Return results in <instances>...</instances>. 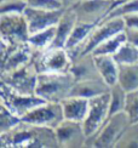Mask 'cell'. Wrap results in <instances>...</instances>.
I'll use <instances>...</instances> for the list:
<instances>
[{"instance_id": "cell-1", "label": "cell", "mask_w": 138, "mask_h": 148, "mask_svg": "<svg viewBox=\"0 0 138 148\" xmlns=\"http://www.w3.org/2000/svg\"><path fill=\"white\" fill-rule=\"evenodd\" d=\"M0 146L6 147H58L55 129L21 121L5 134H0Z\"/></svg>"}, {"instance_id": "cell-2", "label": "cell", "mask_w": 138, "mask_h": 148, "mask_svg": "<svg viewBox=\"0 0 138 148\" xmlns=\"http://www.w3.org/2000/svg\"><path fill=\"white\" fill-rule=\"evenodd\" d=\"M75 79L70 72L39 73L35 95L46 102H62L70 95Z\"/></svg>"}, {"instance_id": "cell-3", "label": "cell", "mask_w": 138, "mask_h": 148, "mask_svg": "<svg viewBox=\"0 0 138 148\" xmlns=\"http://www.w3.org/2000/svg\"><path fill=\"white\" fill-rule=\"evenodd\" d=\"M110 92V91H109ZM109 92L99 96H95L89 100V109L83 121L84 130L86 134V147H91L93 138L96 137L98 131L105 124L109 118Z\"/></svg>"}, {"instance_id": "cell-4", "label": "cell", "mask_w": 138, "mask_h": 148, "mask_svg": "<svg viewBox=\"0 0 138 148\" xmlns=\"http://www.w3.org/2000/svg\"><path fill=\"white\" fill-rule=\"evenodd\" d=\"M29 27L23 12L0 14V38L11 47L28 42Z\"/></svg>"}, {"instance_id": "cell-5", "label": "cell", "mask_w": 138, "mask_h": 148, "mask_svg": "<svg viewBox=\"0 0 138 148\" xmlns=\"http://www.w3.org/2000/svg\"><path fill=\"white\" fill-rule=\"evenodd\" d=\"M32 62L39 73H66L72 66V58L66 47H49L35 51Z\"/></svg>"}, {"instance_id": "cell-6", "label": "cell", "mask_w": 138, "mask_h": 148, "mask_svg": "<svg viewBox=\"0 0 138 148\" xmlns=\"http://www.w3.org/2000/svg\"><path fill=\"white\" fill-rule=\"evenodd\" d=\"M0 103L11 110L14 114L18 115L20 118H23L27 113H29L32 109L38 107L39 104L46 102L41 97L36 95H24L21 92H17L16 90L11 89L9 85L1 83V89H0Z\"/></svg>"}, {"instance_id": "cell-7", "label": "cell", "mask_w": 138, "mask_h": 148, "mask_svg": "<svg viewBox=\"0 0 138 148\" xmlns=\"http://www.w3.org/2000/svg\"><path fill=\"white\" fill-rule=\"evenodd\" d=\"M39 72L33 62L8 73H1V83L24 95H35L36 80Z\"/></svg>"}, {"instance_id": "cell-8", "label": "cell", "mask_w": 138, "mask_h": 148, "mask_svg": "<svg viewBox=\"0 0 138 148\" xmlns=\"http://www.w3.org/2000/svg\"><path fill=\"white\" fill-rule=\"evenodd\" d=\"M130 124H132L126 112L110 115L102 129L93 138L91 147H115V143Z\"/></svg>"}, {"instance_id": "cell-9", "label": "cell", "mask_w": 138, "mask_h": 148, "mask_svg": "<svg viewBox=\"0 0 138 148\" xmlns=\"http://www.w3.org/2000/svg\"><path fill=\"white\" fill-rule=\"evenodd\" d=\"M23 121L34 125L56 129L64 120L61 102H44L22 118Z\"/></svg>"}, {"instance_id": "cell-10", "label": "cell", "mask_w": 138, "mask_h": 148, "mask_svg": "<svg viewBox=\"0 0 138 148\" xmlns=\"http://www.w3.org/2000/svg\"><path fill=\"white\" fill-rule=\"evenodd\" d=\"M125 28H126V24H125L124 17L104 18L103 21L96 24V27L93 28L91 34L89 35L83 55L91 53L101 42L122 32V30H125Z\"/></svg>"}, {"instance_id": "cell-11", "label": "cell", "mask_w": 138, "mask_h": 148, "mask_svg": "<svg viewBox=\"0 0 138 148\" xmlns=\"http://www.w3.org/2000/svg\"><path fill=\"white\" fill-rule=\"evenodd\" d=\"M114 0H81L73 8L79 22L97 24L108 16Z\"/></svg>"}, {"instance_id": "cell-12", "label": "cell", "mask_w": 138, "mask_h": 148, "mask_svg": "<svg viewBox=\"0 0 138 148\" xmlns=\"http://www.w3.org/2000/svg\"><path fill=\"white\" fill-rule=\"evenodd\" d=\"M55 134L58 142V147H86L87 137L83 123L80 121L64 119L55 129Z\"/></svg>"}, {"instance_id": "cell-13", "label": "cell", "mask_w": 138, "mask_h": 148, "mask_svg": "<svg viewBox=\"0 0 138 148\" xmlns=\"http://www.w3.org/2000/svg\"><path fill=\"white\" fill-rule=\"evenodd\" d=\"M64 10L66 9L42 10V9H34L30 8V6H27L23 14L28 22L29 34H34L38 32H41L44 29L56 26L61 20Z\"/></svg>"}, {"instance_id": "cell-14", "label": "cell", "mask_w": 138, "mask_h": 148, "mask_svg": "<svg viewBox=\"0 0 138 148\" xmlns=\"http://www.w3.org/2000/svg\"><path fill=\"white\" fill-rule=\"evenodd\" d=\"M34 49L28 42L14 47L5 56L1 57V73H8L18 69L32 62Z\"/></svg>"}, {"instance_id": "cell-15", "label": "cell", "mask_w": 138, "mask_h": 148, "mask_svg": "<svg viewBox=\"0 0 138 148\" xmlns=\"http://www.w3.org/2000/svg\"><path fill=\"white\" fill-rule=\"evenodd\" d=\"M69 72L73 74L75 82H81V80L93 78H102L97 69L95 56L92 53L81 55V56L73 60Z\"/></svg>"}, {"instance_id": "cell-16", "label": "cell", "mask_w": 138, "mask_h": 148, "mask_svg": "<svg viewBox=\"0 0 138 148\" xmlns=\"http://www.w3.org/2000/svg\"><path fill=\"white\" fill-rule=\"evenodd\" d=\"M111 86L108 85L103 78H93L86 79L81 82H75L69 96H78L84 98H92L95 96H99L110 91Z\"/></svg>"}, {"instance_id": "cell-17", "label": "cell", "mask_w": 138, "mask_h": 148, "mask_svg": "<svg viewBox=\"0 0 138 148\" xmlns=\"http://www.w3.org/2000/svg\"><path fill=\"white\" fill-rule=\"evenodd\" d=\"M78 22L77 12H75L74 8L66 9L63 15H62L61 20L56 24V35L52 47H64L66 42L70 35L73 28Z\"/></svg>"}, {"instance_id": "cell-18", "label": "cell", "mask_w": 138, "mask_h": 148, "mask_svg": "<svg viewBox=\"0 0 138 148\" xmlns=\"http://www.w3.org/2000/svg\"><path fill=\"white\" fill-rule=\"evenodd\" d=\"M63 109L64 119L80 121L83 123L87 109H89V98L78 97V96H68L61 102Z\"/></svg>"}, {"instance_id": "cell-19", "label": "cell", "mask_w": 138, "mask_h": 148, "mask_svg": "<svg viewBox=\"0 0 138 148\" xmlns=\"http://www.w3.org/2000/svg\"><path fill=\"white\" fill-rule=\"evenodd\" d=\"M95 62L99 74L107 84L110 86L118 84L119 64L113 55H97V56H95Z\"/></svg>"}, {"instance_id": "cell-20", "label": "cell", "mask_w": 138, "mask_h": 148, "mask_svg": "<svg viewBox=\"0 0 138 148\" xmlns=\"http://www.w3.org/2000/svg\"><path fill=\"white\" fill-rule=\"evenodd\" d=\"M118 84L126 91L138 89V63L135 64H119Z\"/></svg>"}, {"instance_id": "cell-21", "label": "cell", "mask_w": 138, "mask_h": 148, "mask_svg": "<svg viewBox=\"0 0 138 148\" xmlns=\"http://www.w3.org/2000/svg\"><path fill=\"white\" fill-rule=\"evenodd\" d=\"M56 35V26L50 27L47 29H44L41 32H38L34 34L29 35L28 44L32 46L35 51L46 50V49L51 47L55 40Z\"/></svg>"}, {"instance_id": "cell-22", "label": "cell", "mask_w": 138, "mask_h": 148, "mask_svg": "<svg viewBox=\"0 0 138 148\" xmlns=\"http://www.w3.org/2000/svg\"><path fill=\"white\" fill-rule=\"evenodd\" d=\"M125 41H126V34H125V30H122L116 35L101 42L91 53L95 56L97 55H114Z\"/></svg>"}, {"instance_id": "cell-23", "label": "cell", "mask_w": 138, "mask_h": 148, "mask_svg": "<svg viewBox=\"0 0 138 148\" xmlns=\"http://www.w3.org/2000/svg\"><path fill=\"white\" fill-rule=\"evenodd\" d=\"M113 56L118 64H135L138 63V49L131 42L125 41Z\"/></svg>"}, {"instance_id": "cell-24", "label": "cell", "mask_w": 138, "mask_h": 148, "mask_svg": "<svg viewBox=\"0 0 138 148\" xmlns=\"http://www.w3.org/2000/svg\"><path fill=\"white\" fill-rule=\"evenodd\" d=\"M126 94L119 84H115L114 86L110 88V101H109V116L115 114V113H120L124 112L125 109V101H126Z\"/></svg>"}, {"instance_id": "cell-25", "label": "cell", "mask_w": 138, "mask_h": 148, "mask_svg": "<svg viewBox=\"0 0 138 148\" xmlns=\"http://www.w3.org/2000/svg\"><path fill=\"white\" fill-rule=\"evenodd\" d=\"M22 121V118L14 114L6 108L4 104L0 103V134H5L14 129Z\"/></svg>"}, {"instance_id": "cell-26", "label": "cell", "mask_w": 138, "mask_h": 148, "mask_svg": "<svg viewBox=\"0 0 138 148\" xmlns=\"http://www.w3.org/2000/svg\"><path fill=\"white\" fill-rule=\"evenodd\" d=\"M132 124H138V89L126 94L125 109Z\"/></svg>"}, {"instance_id": "cell-27", "label": "cell", "mask_w": 138, "mask_h": 148, "mask_svg": "<svg viewBox=\"0 0 138 148\" xmlns=\"http://www.w3.org/2000/svg\"><path fill=\"white\" fill-rule=\"evenodd\" d=\"M115 147H138V124H130L118 140Z\"/></svg>"}, {"instance_id": "cell-28", "label": "cell", "mask_w": 138, "mask_h": 148, "mask_svg": "<svg viewBox=\"0 0 138 148\" xmlns=\"http://www.w3.org/2000/svg\"><path fill=\"white\" fill-rule=\"evenodd\" d=\"M27 6V0H0V14L24 12Z\"/></svg>"}, {"instance_id": "cell-29", "label": "cell", "mask_w": 138, "mask_h": 148, "mask_svg": "<svg viewBox=\"0 0 138 148\" xmlns=\"http://www.w3.org/2000/svg\"><path fill=\"white\" fill-rule=\"evenodd\" d=\"M27 4L30 8L42 9V10H59L64 9L61 0H27Z\"/></svg>"}, {"instance_id": "cell-30", "label": "cell", "mask_w": 138, "mask_h": 148, "mask_svg": "<svg viewBox=\"0 0 138 148\" xmlns=\"http://www.w3.org/2000/svg\"><path fill=\"white\" fill-rule=\"evenodd\" d=\"M125 34H126V41L131 42L138 49V29L133 28H125Z\"/></svg>"}, {"instance_id": "cell-31", "label": "cell", "mask_w": 138, "mask_h": 148, "mask_svg": "<svg viewBox=\"0 0 138 148\" xmlns=\"http://www.w3.org/2000/svg\"><path fill=\"white\" fill-rule=\"evenodd\" d=\"M124 20L127 28L138 29V12H133V14H128L124 16Z\"/></svg>"}, {"instance_id": "cell-32", "label": "cell", "mask_w": 138, "mask_h": 148, "mask_svg": "<svg viewBox=\"0 0 138 148\" xmlns=\"http://www.w3.org/2000/svg\"><path fill=\"white\" fill-rule=\"evenodd\" d=\"M62 4H63L64 9H69V8H73V6H75L79 1H81V0H61Z\"/></svg>"}, {"instance_id": "cell-33", "label": "cell", "mask_w": 138, "mask_h": 148, "mask_svg": "<svg viewBox=\"0 0 138 148\" xmlns=\"http://www.w3.org/2000/svg\"><path fill=\"white\" fill-rule=\"evenodd\" d=\"M116 1H122V0H116Z\"/></svg>"}]
</instances>
